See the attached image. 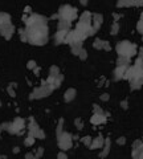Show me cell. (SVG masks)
Masks as SVG:
<instances>
[{
	"label": "cell",
	"instance_id": "8fae6325",
	"mask_svg": "<svg viewBox=\"0 0 143 159\" xmlns=\"http://www.w3.org/2000/svg\"><path fill=\"white\" fill-rule=\"evenodd\" d=\"M103 145H105V138H103L102 135L99 134L97 138H94V139H93V142H91V145H90V147H89V149H90V150L102 149Z\"/></svg>",
	"mask_w": 143,
	"mask_h": 159
},
{
	"label": "cell",
	"instance_id": "94428289",
	"mask_svg": "<svg viewBox=\"0 0 143 159\" xmlns=\"http://www.w3.org/2000/svg\"><path fill=\"white\" fill-rule=\"evenodd\" d=\"M142 41H143V36H142Z\"/></svg>",
	"mask_w": 143,
	"mask_h": 159
},
{
	"label": "cell",
	"instance_id": "7a4b0ae2",
	"mask_svg": "<svg viewBox=\"0 0 143 159\" xmlns=\"http://www.w3.org/2000/svg\"><path fill=\"white\" fill-rule=\"evenodd\" d=\"M115 51H117L118 56H122V57H134L135 55H138V47L133 43L127 40H123V41H119L115 47Z\"/></svg>",
	"mask_w": 143,
	"mask_h": 159
},
{
	"label": "cell",
	"instance_id": "7dc6e473",
	"mask_svg": "<svg viewBox=\"0 0 143 159\" xmlns=\"http://www.w3.org/2000/svg\"><path fill=\"white\" fill-rule=\"evenodd\" d=\"M25 159H36V157H34V154H32V153H27Z\"/></svg>",
	"mask_w": 143,
	"mask_h": 159
},
{
	"label": "cell",
	"instance_id": "ac0fdd59",
	"mask_svg": "<svg viewBox=\"0 0 143 159\" xmlns=\"http://www.w3.org/2000/svg\"><path fill=\"white\" fill-rule=\"evenodd\" d=\"M137 5V0H119L117 2V7L118 8H123V7H135Z\"/></svg>",
	"mask_w": 143,
	"mask_h": 159
},
{
	"label": "cell",
	"instance_id": "d6a6232c",
	"mask_svg": "<svg viewBox=\"0 0 143 159\" xmlns=\"http://www.w3.org/2000/svg\"><path fill=\"white\" fill-rule=\"evenodd\" d=\"M78 57H80V60H82V61H86V60H88V51H86V49H85V48L81 49Z\"/></svg>",
	"mask_w": 143,
	"mask_h": 159
},
{
	"label": "cell",
	"instance_id": "f907efd6",
	"mask_svg": "<svg viewBox=\"0 0 143 159\" xmlns=\"http://www.w3.org/2000/svg\"><path fill=\"white\" fill-rule=\"evenodd\" d=\"M12 153L13 154H17V153H20V147H17V146H15L13 149H12Z\"/></svg>",
	"mask_w": 143,
	"mask_h": 159
},
{
	"label": "cell",
	"instance_id": "277c9868",
	"mask_svg": "<svg viewBox=\"0 0 143 159\" xmlns=\"http://www.w3.org/2000/svg\"><path fill=\"white\" fill-rule=\"evenodd\" d=\"M53 92V89L46 84V81H42L41 85L38 88H34L33 92L29 94V100H40V98H45L48 96H51Z\"/></svg>",
	"mask_w": 143,
	"mask_h": 159
},
{
	"label": "cell",
	"instance_id": "bcb514c9",
	"mask_svg": "<svg viewBox=\"0 0 143 159\" xmlns=\"http://www.w3.org/2000/svg\"><path fill=\"white\" fill-rule=\"evenodd\" d=\"M40 72H41V68H40V66H36V68L33 69L34 76H40Z\"/></svg>",
	"mask_w": 143,
	"mask_h": 159
},
{
	"label": "cell",
	"instance_id": "5bb4252c",
	"mask_svg": "<svg viewBox=\"0 0 143 159\" xmlns=\"http://www.w3.org/2000/svg\"><path fill=\"white\" fill-rule=\"evenodd\" d=\"M110 149H111V141L110 138H105V145L102 147V151L99 153V158H106L110 154Z\"/></svg>",
	"mask_w": 143,
	"mask_h": 159
},
{
	"label": "cell",
	"instance_id": "db71d44e",
	"mask_svg": "<svg viewBox=\"0 0 143 159\" xmlns=\"http://www.w3.org/2000/svg\"><path fill=\"white\" fill-rule=\"evenodd\" d=\"M135 7H143V0H141V2H138L137 0V5Z\"/></svg>",
	"mask_w": 143,
	"mask_h": 159
},
{
	"label": "cell",
	"instance_id": "681fc988",
	"mask_svg": "<svg viewBox=\"0 0 143 159\" xmlns=\"http://www.w3.org/2000/svg\"><path fill=\"white\" fill-rule=\"evenodd\" d=\"M138 57L143 60V47H142V48H141V49H139V51H138Z\"/></svg>",
	"mask_w": 143,
	"mask_h": 159
},
{
	"label": "cell",
	"instance_id": "9a60e30c",
	"mask_svg": "<svg viewBox=\"0 0 143 159\" xmlns=\"http://www.w3.org/2000/svg\"><path fill=\"white\" fill-rule=\"evenodd\" d=\"M106 115L105 114H93L90 118V122L93 125H103L106 122Z\"/></svg>",
	"mask_w": 143,
	"mask_h": 159
},
{
	"label": "cell",
	"instance_id": "1f68e13d",
	"mask_svg": "<svg viewBox=\"0 0 143 159\" xmlns=\"http://www.w3.org/2000/svg\"><path fill=\"white\" fill-rule=\"evenodd\" d=\"M74 126L77 127V130H82L84 129V121L81 118H76L74 119Z\"/></svg>",
	"mask_w": 143,
	"mask_h": 159
},
{
	"label": "cell",
	"instance_id": "ee69618b",
	"mask_svg": "<svg viewBox=\"0 0 143 159\" xmlns=\"http://www.w3.org/2000/svg\"><path fill=\"white\" fill-rule=\"evenodd\" d=\"M121 17H122V15H121V13H113V19H114V21H115V23H118V20H119Z\"/></svg>",
	"mask_w": 143,
	"mask_h": 159
},
{
	"label": "cell",
	"instance_id": "74e56055",
	"mask_svg": "<svg viewBox=\"0 0 143 159\" xmlns=\"http://www.w3.org/2000/svg\"><path fill=\"white\" fill-rule=\"evenodd\" d=\"M103 51H106V52L111 51V45H110L109 41H106V40H103Z\"/></svg>",
	"mask_w": 143,
	"mask_h": 159
},
{
	"label": "cell",
	"instance_id": "d4e9b609",
	"mask_svg": "<svg viewBox=\"0 0 143 159\" xmlns=\"http://www.w3.org/2000/svg\"><path fill=\"white\" fill-rule=\"evenodd\" d=\"M63 127H64V118H60L59 123H57V127H56V135H57V137H60V135L64 132Z\"/></svg>",
	"mask_w": 143,
	"mask_h": 159
},
{
	"label": "cell",
	"instance_id": "9f6ffc18",
	"mask_svg": "<svg viewBox=\"0 0 143 159\" xmlns=\"http://www.w3.org/2000/svg\"><path fill=\"white\" fill-rule=\"evenodd\" d=\"M78 139H80L78 135H73V141H78Z\"/></svg>",
	"mask_w": 143,
	"mask_h": 159
},
{
	"label": "cell",
	"instance_id": "836d02e7",
	"mask_svg": "<svg viewBox=\"0 0 143 159\" xmlns=\"http://www.w3.org/2000/svg\"><path fill=\"white\" fill-rule=\"evenodd\" d=\"M42 155H44V147H38L34 153V157H36V159H40L42 158Z\"/></svg>",
	"mask_w": 143,
	"mask_h": 159
},
{
	"label": "cell",
	"instance_id": "7402d4cb",
	"mask_svg": "<svg viewBox=\"0 0 143 159\" xmlns=\"http://www.w3.org/2000/svg\"><path fill=\"white\" fill-rule=\"evenodd\" d=\"M34 142H36V138H34L33 135H30L29 132H28V135H27L25 139H24V145H25L27 147H30V146L34 145Z\"/></svg>",
	"mask_w": 143,
	"mask_h": 159
},
{
	"label": "cell",
	"instance_id": "e575fe53",
	"mask_svg": "<svg viewBox=\"0 0 143 159\" xmlns=\"http://www.w3.org/2000/svg\"><path fill=\"white\" fill-rule=\"evenodd\" d=\"M36 66H37V64H36V61H34V60H29V61L27 62V68H28L29 70H33Z\"/></svg>",
	"mask_w": 143,
	"mask_h": 159
},
{
	"label": "cell",
	"instance_id": "603a6c76",
	"mask_svg": "<svg viewBox=\"0 0 143 159\" xmlns=\"http://www.w3.org/2000/svg\"><path fill=\"white\" fill-rule=\"evenodd\" d=\"M59 74H61V70L57 65H52L49 68V76H51V77H57Z\"/></svg>",
	"mask_w": 143,
	"mask_h": 159
},
{
	"label": "cell",
	"instance_id": "8992f818",
	"mask_svg": "<svg viewBox=\"0 0 143 159\" xmlns=\"http://www.w3.org/2000/svg\"><path fill=\"white\" fill-rule=\"evenodd\" d=\"M28 130H29V134L33 135L36 139H45V131L38 126L37 122L34 121L33 117H29V123H28Z\"/></svg>",
	"mask_w": 143,
	"mask_h": 159
},
{
	"label": "cell",
	"instance_id": "3957f363",
	"mask_svg": "<svg viewBox=\"0 0 143 159\" xmlns=\"http://www.w3.org/2000/svg\"><path fill=\"white\" fill-rule=\"evenodd\" d=\"M57 13H59V20H65V21L72 23L76 20L77 16H78V9H77L76 7L65 4V5L60 7Z\"/></svg>",
	"mask_w": 143,
	"mask_h": 159
},
{
	"label": "cell",
	"instance_id": "91938a15",
	"mask_svg": "<svg viewBox=\"0 0 143 159\" xmlns=\"http://www.w3.org/2000/svg\"><path fill=\"white\" fill-rule=\"evenodd\" d=\"M142 145H143V139H142Z\"/></svg>",
	"mask_w": 143,
	"mask_h": 159
},
{
	"label": "cell",
	"instance_id": "e0dca14e",
	"mask_svg": "<svg viewBox=\"0 0 143 159\" xmlns=\"http://www.w3.org/2000/svg\"><path fill=\"white\" fill-rule=\"evenodd\" d=\"M57 31H72V23L65 21V20H59L57 21Z\"/></svg>",
	"mask_w": 143,
	"mask_h": 159
},
{
	"label": "cell",
	"instance_id": "680465c9",
	"mask_svg": "<svg viewBox=\"0 0 143 159\" xmlns=\"http://www.w3.org/2000/svg\"><path fill=\"white\" fill-rule=\"evenodd\" d=\"M0 108H2V101H0Z\"/></svg>",
	"mask_w": 143,
	"mask_h": 159
},
{
	"label": "cell",
	"instance_id": "d590c367",
	"mask_svg": "<svg viewBox=\"0 0 143 159\" xmlns=\"http://www.w3.org/2000/svg\"><path fill=\"white\" fill-rule=\"evenodd\" d=\"M142 147V139H137V141L133 142V146H131V150H135V149H139Z\"/></svg>",
	"mask_w": 143,
	"mask_h": 159
},
{
	"label": "cell",
	"instance_id": "44dd1931",
	"mask_svg": "<svg viewBox=\"0 0 143 159\" xmlns=\"http://www.w3.org/2000/svg\"><path fill=\"white\" fill-rule=\"evenodd\" d=\"M11 23V15L7 12H0V26L9 24Z\"/></svg>",
	"mask_w": 143,
	"mask_h": 159
},
{
	"label": "cell",
	"instance_id": "4316f807",
	"mask_svg": "<svg viewBox=\"0 0 143 159\" xmlns=\"http://www.w3.org/2000/svg\"><path fill=\"white\" fill-rule=\"evenodd\" d=\"M93 48L97 49V51H101V49H103V40L95 39L94 41H93Z\"/></svg>",
	"mask_w": 143,
	"mask_h": 159
},
{
	"label": "cell",
	"instance_id": "7bdbcfd3",
	"mask_svg": "<svg viewBox=\"0 0 143 159\" xmlns=\"http://www.w3.org/2000/svg\"><path fill=\"white\" fill-rule=\"evenodd\" d=\"M121 108L123 109V110H127V109H129V102H127V100L121 102Z\"/></svg>",
	"mask_w": 143,
	"mask_h": 159
},
{
	"label": "cell",
	"instance_id": "60d3db41",
	"mask_svg": "<svg viewBox=\"0 0 143 159\" xmlns=\"http://www.w3.org/2000/svg\"><path fill=\"white\" fill-rule=\"evenodd\" d=\"M117 145H119V146L126 145V138H125V137H119V138L117 139Z\"/></svg>",
	"mask_w": 143,
	"mask_h": 159
},
{
	"label": "cell",
	"instance_id": "ab89813d",
	"mask_svg": "<svg viewBox=\"0 0 143 159\" xmlns=\"http://www.w3.org/2000/svg\"><path fill=\"white\" fill-rule=\"evenodd\" d=\"M7 93H8L11 97H16V93H15V89H13V88H11L9 85L7 86Z\"/></svg>",
	"mask_w": 143,
	"mask_h": 159
},
{
	"label": "cell",
	"instance_id": "f6af8a7d",
	"mask_svg": "<svg viewBox=\"0 0 143 159\" xmlns=\"http://www.w3.org/2000/svg\"><path fill=\"white\" fill-rule=\"evenodd\" d=\"M24 13H25V15H28V13H29V15H32V8H30L29 5H27L25 8H24Z\"/></svg>",
	"mask_w": 143,
	"mask_h": 159
},
{
	"label": "cell",
	"instance_id": "2e32d148",
	"mask_svg": "<svg viewBox=\"0 0 143 159\" xmlns=\"http://www.w3.org/2000/svg\"><path fill=\"white\" fill-rule=\"evenodd\" d=\"M76 96H77V90L74 88H69L66 92L64 93V101L65 102H72L76 98Z\"/></svg>",
	"mask_w": 143,
	"mask_h": 159
},
{
	"label": "cell",
	"instance_id": "4dcf8cb0",
	"mask_svg": "<svg viewBox=\"0 0 143 159\" xmlns=\"http://www.w3.org/2000/svg\"><path fill=\"white\" fill-rule=\"evenodd\" d=\"M93 114H105V111H103V109L99 105L94 104L93 105Z\"/></svg>",
	"mask_w": 143,
	"mask_h": 159
},
{
	"label": "cell",
	"instance_id": "6f0895ef",
	"mask_svg": "<svg viewBox=\"0 0 143 159\" xmlns=\"http://www.w3.org/2000/svg\"><path fill=\"white\" fill-rule=\"evenodd\" d=\"M0 159H7V155H0Z\"/></svg>",
	"mask_w": 143,
	"mask_h": 159
},
{
	"label": "cell",
	"instance_id": "f546056e",
	"mask_svg": "<svg viewBox=\"0 0 143 159\" xmlns=\"http://www.w3.org/2000/svg\"><path fill=\"white\" fill-rule=\"evenodd\" d=\"M118 32H119V24L118 23H113L111 24V31H110V35L111 36H115V35H118Z\"/></svg>",
	"mask_w": 143,
	"mask_h": 159
},
{
	"label": "cell",
	"instance_id": "cb8c5ba5",
	"mask_svg": "<svg viewBox=\"0 0 143 159\" xmlns=\"http://www.w3.org/2000/svg\"><path fill=\"white\" fill-rule=\"evenodd\" d=\"M82 44H74V45H72L70 47V52H72V55L73 56H78L80 55V52H81V49H82Z\"/></svg>",
	"mask_w": 143,
	"mask_h": 159
},
{
	"label": "cell",
	"instance_id": "9c48e42d",
	"mask_svg": "<svg viewBox=\"0 0 143 159\" xmlns=\"http://www.w3.org/2000/svg\"><path fill=\"white\" fill-rule=\"evenodd\" d=\"M45 81L53 90L59 89L61 86V84H63V81H64V74H59L57 77H51V76H48V78H46Z\"/></svg>",
	"mask_w": 143,
	"mask_h": 159
},
{
	"label": "cell",
	"instance_id": "484cf974",
	"mask_svg": "<svg viewBox=\"0 0 143 159\" xmlns=\"http://www.w3.org/2000/svg\"><path fill=\"white\" fill-rule=\"evenodd\" d=\"M19 36L23 43H28V35H27L25 28H19Z\"/></svg>",
	"mask_w": 143,
	"mask_h": 159
},
{
	"label": "cell",
	"instance_id": "52a82bcc",
	"mask_svg": "<svg viewBox=\"0 0 143 159\" xmlns=\"http://www.w3.org/2000/svg\"><path fill=\"white\" fill-rule=\"evenodd\" d=\"M24 129H25V121L20 118V117H16L12 122H9L8 132H11V134H23Z\"/></svg>",
	"mask_w": 143,
	"mask_h": 159
},
{
	"label": "cell",
	"instance_id": "7c38bea8",
	"mask_svg": "<svg viewBox=\"0 0 143 159\" xmlns=\"http://www.w3.org/2000/svg\"><path fill=\"white\" fill-rule=\"evenodd\" d=\"M102 23H103V16H102L101 13H93L91 25H93V28H94L95 31H98V29L101 28Z\"/></svg>",
	"mask_w": 143,
	"mask_h": 159
},
{
	"label": "cell",
	"instance_id": "6da1fadb",
	"mask_svg": "<svg viewBox=\"0 0 143 159\" xmlns=\"http://www.w3.org/2000/svg\"><path fill=\"white\" fill-rule=\"evenodd\" d=\"M25 31L28 35V43L36 47H42L49 40V29H48V19L42 15L32 13L29 15L25 21Z\"/></svg>",
	"mask_w": 143,
	"mask_h": 159
},
{
	"label": "cell",
	"instance_id": "ffe728a7",
	"mask_svg": "<svg viewBox=\"0 0 143 159\" xmlns=\"http://www.w3.org/2000/svg\"><path fill=\"white\" fill-rule=\"evenodd\" d=\"M130 64H131V58L118 56V58H117V66H130Z\"/></svg>",
	"mask_w": 143,
	"mask_h": 159
},
{
	"label": "cell",
	"instance_id": "c3c4849f",
	"mask_svg": "<svg viewBox=\"0 0 143 159\" xmlns=\"http://www.w3.org/2000/svg\"><path fill=\"white\" fill-rule=\"evenodd\" d=\"M105 82H106V78L105 77H101V80H99V82H98V86H103Z\"/></svg>",
	"mask_w": 143,
	"mask_h": 159
},
{
	"label": "cell",
	"instance_id": "4fadbf2b",
	"mask_svg": "<svg viewBox=\"0 0 143 159\" xmlns=\"http://www.w3.org/2000/svg\"><path fill=\"white\" fill-rule=\"evenodd\" d=\"M66 31H57L56 35H55V44L56 45H60V44H65V40H66V36H68Z\"/></svg>",
	"mask_w": 143,
	"mask_h": 159
},
{
	"label": "cell",
	"instance_id": "b9f144b4",
	"mask_svg": "<svg viewBox=\"0 0 143 159\" xmlns=\"http://www.w3.org/2000/svg\"><path fill=\"white\" fill-rule=\"evenodd\" d=\"M57 159H68V155L65 154V151H60L57 154Z\"/></svg>",
	"mask_w": 143,
	"mask_h": 159
},
{
	"label": "cell",
	"instance_id": "d6986e66",
	"mask_svg": "<svg viewBox=\"0 0 143 159\" xmlns=\"http://www.w3.org/2000/svg\"><path fill=\"white\" fill-rule=\"evenodd\" d=\"M91 20H93V13L89 12V11H85V12H82V15L80 16V21H81V23L91 24Z\"/></svg>",
	"mask_w": 143,
	"mask_h": 159
},
{
	"label": "cell",
	"instance_id": "11a10c76",
	"mask_svg": "<svg viewBox=\"0 0 143 159\" xmlns=\"http://www.w3.org/2000/svg\"><path fill=\"white\" fill-rule=\"evenodd\" d=\"M81 5H88V2L86 0H81Z\"/></svg>",
	"mask_w": 143,
	"mask_h": 159
},
{
	"label": "cell",
	"instance_id": "ba28073f",
	"mask_svg": "<svg viewBox=\"0 0 143 159\" xmlns=\"http://www.w3.org/2000/svg\"><path fill=\"white\" fill-rule=\"evenodd\" d=\"M16 32V28H15V25L12 23H9V24H5V25H2L0 26V35H2L4 39L8 41L12 39L13 33Z\"/></svg>",
	"mask_w": 143,
	"mask_h": 159
},
{
	"label": "cell",
	"instance_id": "5b68a950",
	"mask_svg": "<svg viewBox=\"0 0 143 159\" xmlns=\"http://www.w3.org/2000/svg\"><path fill=\"white\" fill-rule=\"evenodd\" d=\"M57 145L60 151H68L73 147V135L70 132H63L60 137H57Z\"/></svg>",
	"mask_w": 143,
	"mask_h": 159
},
{
	"label": "cell",
	"instance_id": "f35d334b",
	"mask_svg": "<svg viewBox=\"0 0 143 159\" xmlns=\"http://www.w3.org/2000/svg\"><path fill=\"white\" fill-rule=\"evenodd\" d=\"M99 100L103 101V102H107V101L110 100V94H107V93H103V94H101V96H99Z\"/></svg>",
	"mask_w": 143,
	"mask_h": 159
},
{
	"label": "cell",
	"instance_id": "f5cc1de1",
	"mask_svg": "<svg viewBox=\"0 0 143 159\" xmlns=\"http://www.w3.org/2000/svg\"><path fill=\"white\" fill-rule=\"evenodd\" d=\"M51 19H52V20H55V19H57V20H59V13H55V15H52V16H51Z\"/></svg>",
	"mask_w": 143,
	"mask_h": 159
},
{
	"label": "cell",
	"instance_id": "8d00e7d4",
	"mask_svg": "<svg viewBox=\"0 0 143 159\" xmlns=\"http://www.w3.org/2000/svg\"><path fill=\"white\" fill-rule=\"evenodd\" d=\"M8 127H9V122H3V123H0V132L4 131V130L8 131Z\"/></svg>",
	"mask_w": 143,
	"mask_h": 159
},
{
	"label": "cell",
	"instance_id": "816d5d0a",
	"mask_svg": "<svg viewBox=\"0 0 143 159\" xmlns=\"http://www.w3.org/2000/svg\"><path fill=\"white\" fill-rule=\"evenodd\" d=\"M8 85L11 86V88H13V89L17 88V84H16V82H11V84H8Z\"/></svg>",
	"mask_w": 143,
	"mask_h": 159
},
{
	"label": "cell",
	"instance_id": "f1b7e54d",
	"mask_svg": "<svg viewBox=\"0 0 143 159\" xmlns=\"http://www.w3.org/2000/svg\"><path fill=\"white\" fill-rule=\"evenodd\" d=\"M137 31L143 36V12L141 13V17H139V21L137 24Z\"/></svg>",
	"mask_w": 143,
	"mask_h": 159
},
{
	"label": "cell",
	"instance_id": "83f0119b",
	"mask_svg": "<svg viewBox=\"0 0 143 159\" xmlns=\"http://www.w3.org/2000/svg\"><path fill=\"white\" fill-rule=\"evenodd\" d=\"M80 141L84 143L86 147H90V145H91V142H93V138L90 137V135H85V137H82V138H80Z\"/></svg>",
	"mask_w": 143,
	"mask_h": 159
},
{
	"label": "cell",
	"instance_id": "30bf717a",
	"mask_svg": "<svg viewBox=\"0 0 143 159\" xmlns=\"http://www.w3.org/2000/svg\"><path fill=\"white\" fill-rule=\"evenodd\" d=\"M129 66H117L113 72V78L115 81H121V80L125 78V73Z\"/></svg>",
	"mask_w": 143,
	"mask_h": 159
}]
</instances>
